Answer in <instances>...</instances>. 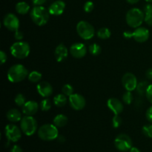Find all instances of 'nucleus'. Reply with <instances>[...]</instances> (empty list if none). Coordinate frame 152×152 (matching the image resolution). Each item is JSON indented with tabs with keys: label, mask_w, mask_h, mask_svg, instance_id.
Listing matches in <instances>:
<instances>
[{
	"label": "nucleus",
	"mask_w": 152,
	"mask_h": 152,
	"mask_svg": "<svg viewBox=\"0 0 152 152\" xmlns=\"http://www.w3.org/2000/svg\"><path fill=\"white\" fill-rule=\"evenodd\" d=\"M65 8V3L62 0H57L52 3L48 8V11L50 15L59 16L64 12Z\"/></svg>",
	"instance_id": "nucleus-17"
},
{
	"label": "nucleus",
	"mask_w": 152,
	"mask_h": 152,
	"mask_svg": "<svg viewBox=\"0 0 152 152\" xmlns=\"http://www.w3.org/2000/svg\"><path fill=\"white\" fill-rule=\"evenodd\" d=\"M122 124V118L119 115H114L112 119V125L113 127L117 129L119 128Z\"/></svg>",
	"instance_id": "nucleus-33"
},
{
	"label": "nucleus",
	"mask_w": 152,
	"mask_h": 152,
	"mask_svg": "<svg viewBox=\"0 0 152 152\" xmlns=\"http://www.w3.org/2000/svg\"><path fill=\"white\" fill-rule=\"evenodd\" d=\"M39 105L37 102L33 100L25 102L22 107V112L27 116H33L38 111Z\"/></svg>",
	"instance_id": "nucleus-18"
},
{
	"label": "nucleus",
	"mask_w": 152,
	"mask_h": 152,
	"mask_svg": "<svg viewBox=\"0 0 152 152\" xmlns=\"http://www.w3.org/2000/svg\"><path fill=\"white\" fill-rule=\"evenodd\" d=\"M10 152H23V150L19 145H14L10 149Z\"/></svg>",
	"instance_id": "nucleus-41"
},
{
	"label": "nucleus",
	"mask_w": 152,
	"mask_h": 152,
	"mask_svg": "<svg viewBox=\"0 0 152 152\" xmlns=\"http://www.w3.org/2000/svg\"><path fill=\"white\" fill-rule=\"evenodd\" d=\"M62 94L65 95L67 96H70L71 95H72L74 94V88H73L72 86L69 84H65L64 85L63 87L62 88Z\"/></svg>",
	"instance_id": "nucleus-30"
},
{
	"label": "nucleus",
	"mask_w": 152,
	"mask_h": 152,
	"mask_svg": "<svg viewBox=\"0 0 152 152\" xmlns=\"http://www.w3.org/2000/svg\"><path fill=\"white\" fill-rule=\"evenodd\" d=\"M42 74L39 71H33L28 74V80L31 82V83H39L40 80H42Z\"/></svg>",
	"instance_id": "nucleus-24"
},
{
	"label": "nucleus",
	"mask_w": 152,
	"mask_h": 152,
	"mask_svg": "<svg viewBox=\"0 0 152 152\" xmlns=\"http://www.w3.org/2000/svg\"><path fill=\"white\" fill-rule=\"evenodd\" d=\"M145 117H146L147 120L152 123V105L147 109L146 113H145Z\"/></svg>",
	"instance_id": "nucleus-36"
},
{
	"label": "nucleus",
	"mask_w": 152,
	"mask_h": 152,
	"mask_svg": "<svg viewBox=\"0 0 152 152\" xmlns=\"http://www.w3.org/2000/svg\"><path fill=\"white\" fill-rule=\"evenodd\" d=\"M56 140H58V142H64L65 141V137L63 136V135H59L56 138Z\"/></svg>",
	"instance_id": "nucleus-45"
},
{
	"label": "nucleus",
	"mask_w": 152,
	"mask_h": 152,
	"mask_svg": "<svg viewBox=\"0 0 152 152\" xmlns=\"http://www.w3.org/2000/svg\"><path fill=\"white\" fill-rule=\"evenodd\" d=\"M15 103L18 105V106H23L26 102V99H25V96H24L22 94H18L16 96L14 99Z\"/></svg>",
	"instance_id": "nucleus-29"
},
{
	"label": "nucleus",
	"mask_w": 152,
	"mask_h": 152,
	"mask_svg": "<svg viewBox=\"0 0 152 152\" xmlns=\"http://www.w3.org/2000/svg\"><path fill=\"white\" fill-rule=\"evenodd\" d=\"M51 102L48 98H45L40 102V108L42 111H48L51 108Z\"/></svg>",
	"instance_id": "nucleus-28"
},
{
	"label": "nucleus",
	"mask_w": 152,
	"mask_h": 152,
	"mask_svg": "<svg viewBox=\"0 0 152 152\" xmlns=\"http://www.w3.org/2000/svg\"><path fill=\"white\" fill-rule=\"evenodd\" d=\"M68 123V118L64 114H57L53 119V125L57 128H62L65 126Z\"/></svg>",
	"instance_id": "nucleus-21"
},
{
	"label": "nucleus",
	"mask_w": 152,
	"mask_h": 152,
	"mask_svg": "<svg viewBox=\"0 0 152 152\" xmlns=\"http://www.w3.org/2000/svg\"><path fill=\"white\" fill-rule=\"evenodd\" d=\"M114 145L117 150L123 152L129 151L132 148V141L130 137L125 134L117 136L114 140Z\"/></svg>",
	"instance_id": "nucleus-8"
},
{
	"label": "nucleus",
	"mask_w": 152,
	"mask_h": 152,
	"mask_svg": "<svg viewBox=\"0 0 152 152\" xmlns=\"http://www.w3.org/2000/svg\"><path fill=\"white\" fill-rule=\"evenodd\" d=\"M10 53L16 59H22L28 57L29 55L31 48L30 45L26 42L18 41L13 43L10 46Z\"/></svg>",
	"instance_id": "nucleus-5"
},
{
	"label": "nucleus",
	"mask_w": 152,
	"mask_h": 152,
	"mask_svg": "<svg viewBox=\"0 0 152 152\" xmlns=\"http://www.w3.org/2000/svg\"><path fill=\"white\" fill-rule=\"evenodd\" d=\"M133 38L137 42H145L149 38V31L143 27H139L133 32Z\"/></svg>",
	"instance_id": "nucleus-14"
},
{
	"label": "nucleus",
	"mask_w": 152,
	"mask_h": 152,
	"mask_svg": "<svg viewBox=\"0 0 152 152\" xmlns=\"http://www.w3.org/2000/svg\"><path fill=\"white\" fill-rule=\"evenodd\" d=\"M77 32L78 35L85 40L92 39L95 34L94 27L86 21H80L78 22L77 25Z\"/></svg>",
	"instance_id": "nucleus-7"
},
{
	"label": "nucleus",
	"mask_w": 152,
	"mask_h": 152,
	"mask_svg": "<svg viewBox=\"0 0 152 152\" xmlns=\"http://www.w3.org/2000/svg\"><path fill=\"white\" fill-rule=\"evenodd\" d=\"M111 35V31L107 28H102L97 31V37L102 39H107L110 38Z\"/></svg>",
	"instance_id": "nucleus-25"
},
{
	"label": "nucleus",
	"mask_w": 152,
	"mask_h": 152,
	"mask_svg": "<svg viewBox=\"0 0 152 152\" xmlns=\"http://www.w3.org/2000/svg\"><path fill=\"white\" fill-rule=\"evenodd\" d=\"M14 37L16 40L18 41H21V40L23 39L24 38V35H23V33L20 31H16L14 34Z\"/></svg>",
	"instance_id": "nucleus-38"
},
{
	"label": "nucleus",
	"mask_w": 152,
	"mask_h": 152,
	"mask_svg": "<svg viewBox=\"0 0 152 152\" xmlns=\"http://www.w3.org/2000/svg\"><path fill=\"white\" fill-rule=\"evenodd\" d=\"M68 50L65 45L59 44V45L56 46L54 51V56L57 62H61L64 61L68 57Z\"/></svg>",
	"instance_id": "nucleus-19"
},
{
	"label": "nucleus",
	"mask_w": 152,
	"mask_h": 152,
	"mask_svg": "<svg viewBox=\"0 0 152 152\" xmlns=\"http://www.w3.org/2000/svg\"><path fill=\"white\" fill-rule=\"evenodd\" d=\"M126 1H127L129 4H136V3H137L140 0H126Z\"/></svg>",
	"instance_id": "nucleus-47"
},
{
	"label": "nucleus",
	"mask_w": 152,
	"mask_h": 152,
	"mask_svg": "<svg viewBox=\"0 0 152 152\" xmlns=\"http://www.w3.org/2000/svg\"><path fill=\"white\" fill-rule=\"evenodd\" d=\"M101 51H102V48L96 43H94L89 46V52L94 56H98L99 54H100Z\"/></svg>",
	"instance_id": "nucleus-27"
},
{
	"label": "nucleus",
	"mask_w": 152,
	"mask_h": 152,
	"mask_svg": "<svg viewBox=\"0 0 152 152\" xmlns=\"http://www.w3.org/2000/svg\"><path fill=\"white\" fill-rule=\"evenodd\" d=\"M145 96H146L147 99L152 104V84L148 86L146 93H145Z\"/></svg>",
	"instance_id": "nucleus-35"
},
{
	"label": "nucleus",
	"mask_w": 152,
	"mask_h": 152,
	"mask_svg": "<svg viewBox=\"0 0 152 152\" xmlns=\"http://www.w3.org/2000/svg\"><path fill=\"white\" fill-rule=\"evenodd\" d=\"M37 89L40 96L42 97H48L53 94V87L49 83L46 81H42L37 84Z\"/></svg>",
	"instance_id": "nucleus-15"
},
{
	"label": "nucleus",
	"mask_w": 152,
	"mask_h": 152,
	"mask_svg": "<svg viewBox=\"0 0 152 152\" xmlns=\"http://www.w3.org/2000/svg\"><path fill=\"white\" fill-rule=\"evenodd\" d=\"M38 136L44 141H51L56 140L59 136V132L53 124H44L39 129Z\"/></svg>",
	"instance_id": "nucleus-4"
},
{
	"label": "nucleus",
	"mask_w": 152,
	"mask_h": 152,
	"mask_svg": "<svg viewBox=\"0 0 152 152\" xmlns=\"http://www.w3.org/2000/svg\"><path fill=\"white\" fill-rule=\"evenodd\" d=\"M126 19L129 26L133 28H137L140 27L145 20V14L140 9L134 7L127 12Z\"/></svg>",
	"instance_id": "nucleus-3"
},
{
	"label": "nucleus",
	"mask_w": 152,
	"mask_h": 152,
	"mask_svg": "<svg viewBox=\"0 0 152 152\" xmlns=\"http://www.w3.org/2000/svg\"><path fill=\"white\" fill-rule=\"evenodd\" d=\"M68 100L71 108L76 111H80L83 109L86 105V99L80 94H73L69 96Z\"/></svg>",
	"instance_id": "nucleus-12"
},
{
	"label": "nucleus",
	"mask_w": 152,
	"mask_h": 152,
	"mask_svg": "<svg viewBox=\"0 0 152 152\" xmlns=\"http://www.w3.org/2000/svg\"><path fill=\"white\" fill-rule=\"evenodd\" d=\"M145 1H146L147 2H149V3H152V0H145Z\"/></svg>",
	"instance_id": "nucleus-48"
},
{
	"label": "nucleus",
	"mask_w": 152,
	"mask_h": 152,
	"mask_svg": "<svg viewBox=\"0 0 152 152\" xmlns=\"http://www.w3.org/2000/svg\"><path fill=\"white\" fill-rule=\"evenodd\" d=\"M144 13L145 15H151L152 14V4H148L144 7Z\"/></svg>",
	"instance_id": "nucleus-37"
},
{
	"label": "nucleus",
	"mask_w": 152,
	"mask_h": 152,
	"mask_svg": "<svg viewBox=\"0 0 152 152\" xmlns=\"http://www.w3.org/2000/svg\"><path fill=\"white\" fill-rule=\"evenodd\" d=\"M70 53L73 57L76 59H81L86 55L87 48L82 42H77L73 44L70 48Z\"/></svg>",
	"instance_id": "nucleus-13"
},
{
	"label": "nucleus",
	"mask_w": 152,
	"mask_h": 152,
	"mask_svg": "<svg viewBox=\"0 0 152 152\" xmlns=\"http://www.w3.org/2000/svg\"><path fill=\"white\" fill-rule=\"evenodd\" d=\"M107 106L114 114V115H119L123 111V105L117 98H110L107 102Z\"/></svg>",
	"instance_id": "nucleus-16"
},
{
	"label": "nucleus",
	"mask_w": 152,
	"mask_h": 152,
	"mask_svg": "<svg viewBox=\"0 0 152 152\" xmlns=\"http://www.w3.org/2000/svg\"><path fill=\"white\" fill-rule=\"evenodd\" d=\"M22 130L14 124H8L5 126L4 134L8 142H16L22 137Z\"/></svg>",
	"instance_id": "nucleus-9"
},
{
	"label": "nucleus",
	"mask_w": 152,
	"mask_h": 152,
	"mask_svg": "<svg viewBox=\"0 0 152 152\" xmlns=\"http://www.w3.org/2000/svg\"><path fill=\"white\" fill-rule=\"evenodd\" d=\"M145 76H146L148 80H152V68H149L148 70H147L146 73H145Z\"/></svg>",
	"instance_id": "nucleus-44"
},
{
	"label": "nucleus",
	"mask_w": 152,
	"mask_h": 152,
	"mask_svg": "<svg viewBox=\"0 0 152 152\" xmlns=\"http://www.w3.org/2000/svg\"><path fill=\"white\" fill-rule=\"evenodd\" d=\"M142 133L147 137L152 138V124H147L142 127Z\"/></svg>",
	"instance_id": "nucleus-32"
},
{
	"label": "nucleus",
	"mask_w": 152,
	"mask_h": 152,
	"mask_svg": "<svg viewBox=\"0 0 152 152\" xmlns=\"http://www.w3.org/2000/svg\"><path fill=\"white\" fill-rule=\"evenodd\" d=\"M0 60H1V64H4L7 60V54L4 53L3 50L0 51Z\"/></svg>",
	"instance_id": "nucleus-39"
},
{
	"label": "nucleus",
	"mask_w": 152,
	"mask_h": 152,
	"mask_svg": "<svg viewBox=\"0 0 152 152\" xmlns=\"http://www.w3.org/2000/svg\"><path fill=\"white\" fill-rule=\"evenodd\" d=\"M123 36H124L125 38L130 39L132 37H133V32H131V31H125L123 33Z\"/></svg>",
	"instance_id": "nucleus-43"
},
{
	"label": "nucleus",
	"mask_w": 152,
	"mask_h": 152,
	"mask_svg": "<svg viewBox=\"0 0 152 152\" xmlns=\"http://www.w3.org/2000/svg\"><path fill=\"white\" fill-rule=\"evenodd\" d=\"M6 116H7V120L11 123H16V122L21 121L22 118L21 113L16 108H12V109L9 110Z\"/></svg>",
	"instance_id": "nucleus-20"
},
{
	"label": "nucleus",
	"mask_w": 152,
	"mask_h": 152,
	"mask_svg": "<svg viewBox=\"0 0 152 152\" xmlns=\"http://www.w3.org/2000/svg\"><path fill=\"white\" fill-rule=\"evenodd\" d=\"M129 152H141L140 151L139 148H136V147H132L130 150H129Z\"/></svg>",
	"instance_id": "nucleus-46"
},
{
	"label": "nucleus",
	"mask_w": 152,
	"mask_h": 152,
	"mask_svg": "<svg viewBox=\"0 0 152 152\" xmlns=\"http://www.w3.org/2000/svg\"><path fill=\"white\" fill-rule=\"evenodd\" d=\"M28 71L24 65L15 64L7 71V79L13 83H20L28 76Z\"/></svg>",
	"instance_id": "nucleus-1"
},
{
	"label": "nucleus",
	"mask_w": 152,
	"mask_h": 152,
	"mask_svg": "<svg viewBox=\"0 0 152 152\" xmlns=\"http://www.w3.org/2000/svg\"><path fill=\"white\" fill-rule=\"evenodd\" d=\"M133 95H132V91H126L124 94L123 95V100L126 105H130L133 101Z\"/></svg>",
	"instance_id": "nucleus-31"
},
{
	"label": "nucleus",
	"mask_w": 152,
	"mask_h": 152,
	"mask_svg": "<svg viewBox=\"0 0 152 152\" xmlns=\"http://www.w3.org/2000/svg\"><path fill=\"white\" fill-rule=\"evenodd\" d=\"M123 87L128 91H133L137 87V79L132 73H126L122 78Z\"/></svg>",
	"instance_id": "nucleus-10"
},
{
	"label": "nucleus",
	"mask_w": 152,
	"mask_h": 152,
	"mask_svg": "<svg viewBox=\"0 0 152 152\" xmlns=\"http://www.w3.org/2000/svg\"><path fill=\"white\" fill-rule=\"evenodd\" d=\"M148 86H149V85L148 84V83H147L146 81L142 82V83H139V84L137 85V87L136 88L137 91L138 92V94H139L140 95L145 94Z\"/></svg>",
	"instance_id": "nucleus-26"
},
{
	"label": "nucleus",
	"mask_w": 152,
	"mask_h": 152,
	"mask_svg": "<svg viewBox=\"0 0 152 152\" xmlns=\"http://www.w3.org/2000/svg\"><path fill=\"white\" fill-rule=\"evenodd\" d=\"M46 1H47V0H32V2L34 5L39 6L45 4V3L46 2Z\"/></svg>",
	"instance_id": "nucleus-42"
},
{
	"label": "nucleus",
	"mask_w": 152,
	"mask_h": 152,
	"mask_svg": "<svg viewBox=\"0 0 152 152\" xmlns=\"http://www.w3.org/2000/svg\"><path fill=\"white\" fill-rule=\"evenodd\" d=\"M67 96L64 94H59L56 95L53 98V103L57 107H63L67 103Z\"/></svg>",
	"instance_id": "nucleus-23"
},
{
	"label": "nucleus",
	"mask_w": 152,
	"mask_h": 152,
	"mask_svg": "<svg viewBox=\"0 0 152 152\" xmlns=\"http://www.w3.org/2000/svg\"><path fill=\"white\" fill-rule=\"evenodd\" d=\"M145 21L147 25L149 26H152V14L151 15H145Z\"/></svg>",
	"instance_id": "nucleus-40"
},
{
	"label": "nucleus",
	"mask_w": 152,
	"mask_h": 152,
	"mask_svg": "<svg viewBox=\"0 0 152 152\" xmlns=\"http://www.w3.org/2000/svg\"><path fill=\"white\" fill-rule=\"evenodd\" d=\"M22 132L27 136H32L37 129V122L32 116H25L20 121Z\"/></svg>",
	"instance_id": "nucleus-6"
},
{
	"label": "nucleus",
	"mask_w": 152,
	"mask_h": 152,
	"mask_svg": "<svg viewBox=\"0 0 152 152\" xmlns=\"http://www.w3.org/2000/svg\"><path fill=\"white\" fill-rule=\"evenodd\" d=\"M3 25L9 31L16 32L19 28V19L13 13H7L3 19Z\"/></svg>",
	"instance_id": "nucleus-11"
},
{
	"label": "nucleus",
	"mask_w": 152,
	"mask_h": 152,
	"mask_svg": "<svg viewBox=\"0 0 152 152\" xmlns=\"http://www.w3.org/2000/svg\"><path fill=\"white\" fill-rule=\"evenodd\" d=\"M94 4L91 1H86L83 6V9L86 13H91L94 10Z\"/></svg>",
	"instance_id": "nucleus-34"
},
{
	"label": "nucleus",
	"mask_w": 152,
	"mask_h": 152,
	"mask_svg": "<svg viewBox=\"0 0 152 152\" xmlns=\"http://www.w3.org/2000/svg\"><path fill=\"white\" fill-rule=\"evenodd\" d=\"M30 16L32 21L36 25L39 26H42L48 22L50 13L48 10L43 6H35L31 10Z\"/></svg>",
	"instance_id": "nucleus-2"
},
{
	"label": "nucleus",
	"mask_w": 152,
	"mask_h": 152,
	"mask_svg": "<svg viewBox=\"0 0 152 152\" xmlns=\"http://www.w3.org/2000/svg\"><path fill=\"white\" fill-rule=\"evenodd\" d=\"M16 10L19 14H26L30 11V5L25 1H20L16 4Z\"/></svg>",
	"instance_id": "nucleus-22"
}]
</instances>
